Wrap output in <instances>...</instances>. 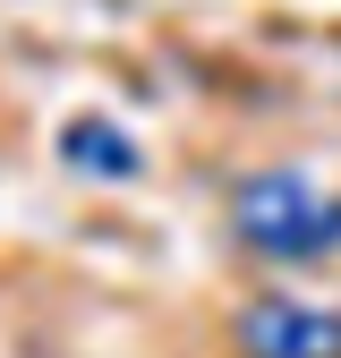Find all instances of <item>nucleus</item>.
Listing matches in <instances>:
<instances>
[{"label": "nucleus", "mask_w": 341, "mask_h": 358, "mask_svg": "<svg viewBox=\"0 0 341 358\" xmlns=\"http://www.w3.org/2000/svg\"><path fill=\"white\" fill-rule=\"evenodd\" d=\"M231 231L265 264H324L341 248V196L307 171H247L231 188Z\"/></svg>", "instance_id": "1"}, {"label": "nucleus", "mask_w": 341, "mask_h": 358, "mask_svg": "<svg viewBox=\"0 0 341 358\" xmlns=\"http://www.w3.org/2000/svg\"><path fill=\"white\" fill-rule=\"evenodd\" d=\"M231 341H239V358H341V307L273 290V299L239 307Z\"/></svg>", "instance_id": "2"}, {"label": "nucleus", "mask_w": 341, "mask_h": 358, "mask_svg": "<svg viewBox=\"0 0 341 358\" xmlns=\"http://www.w3.org/2000/svg\"><path fill=\"white\" fill-rule=\"evenodd\" d=\"M60 154H68V162H94V171H128V162H137V154H128V137H119V128H103V120H94V128L77 120L68 137H60Z\"/></svg>", "instance_id": "3"}]
</instances>
